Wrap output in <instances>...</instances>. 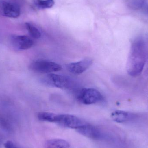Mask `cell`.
<instances>
[{"instance_id": "1", "label": "cell", "mask_w": 148, "mask_h": 148, "mask_svg": "<svg viewBox=\"0 0 148 148\" xmlns=\"http://www.w3.org/2000/svg\"><path fill=\"white\" fill-rule=\"evenodd\" d=\"M147 61L146 45L143 40L138 39L132 43L127 64L129 75L136 77L140 75Z\"/></svg>"}, {"instance_id": "2", "label": "cell", "mask_w": 148, "mask_h": 148, "mask_svg": "<svg viewBox=\"0 0 148 148\" xmlns=\"http://www.w3.org/2000/svg\"><path fill=\"white\" fill-rule=\"evenodd\" d=\"M42 82L48 86L61 89L69 88L72 85L70 78L57 74H48L43 77Z\"/></svg>"}, {"instance_id": "3", "label": "cell", "mask_w": 148, "mask_h": 148, "mask_svg": "<svg viewBox=\"0 0 148 148\" xmlns=\"http://www.w3.org/2000/svg\"><path fill=\"white\" fill-rule=\"evenodd\" d=\"M77 98L81 102L86 105L97 103L103 99L102 95L99 91L90 88L82 89L77 95Z\"/></svg>"}, {"instance_id": "4", "label": "cell", "mask_w": 148, "mask_h": 148, "mask_svg": "<svg viewBox=\"0 0 148 148\" xmlns=\"http://www.w3.org/2000/svg\"><path fill=\"white\" fill-rule=\"evenodd\" d=\"M30 68L32 71L40 73H49L60 71L61 66L53 62L36 60L31 63Z\"/></svg>"}, {"instance_id": "5", "label": "cell", "mask_w": 148, "mask_h": 148, "mask_svg": "<svg viewBox=\"0 0 148 148\" xmlns=\"http://www.w3.org/2000/svg\"><path fill=\"white\" fill-rule=\"evenodd\" d=\"M58 123L66 127L77 130L87 124L77 116L69 114L59 115Z\"/></svg>"}, {"instance_id": "6", "label": "cell", "mask_w": 148, "mask_h": 148, "mask_svg": "<svg viewBox=\"0 0 148 148\" xmlns=\"http://www.w3.org/2000/svg\"><path fill=\"white\" fill-rule=\"evenodd\" d=\"M0 11L3 15L9 18H16L21 14L18 4L5 1H0Z\"/></svg>"}, {"instance_id": "7", "label": "cell", "mask_w": 148, "mask_h": 148, "mask_svg": "<svg viewBox=\"0 0 148 148\" xmlns=\"http://www.w3.org/2000/svg\"><path fill=\"white\" fill-rule=\"evenodd\" d=\"M91 58H86L77 62L69 63L67 65V68L70 73L75 75H80L85 72L93 63Z\"/></svg>"}, {"instance_id": "8", "label": "cell", "mask_w": 148, "mask_h": 148, "mask_svg": "<svg viewBox=\"0 0 148 148\" xmlns=\"http://www.w3.org/2000/svg\"><path fill=\"white\" fill-rule=\"evenodd\" d=\"M12 43L19 50H27L34 45L33 40L27 36H14L12 37Z\"/></svg>"}, {"instance_id": "9", "label": "cell", "mask_w": 148, "mask_h": 148, "mask_svg": "<svg viewBox=\"0 0 148 148\" xmlns=\"http://www.w3.org/2000/svg\"><path fill=\"white\" fill-rule=\"evenodd\" d=\"M76 130L79 134L88 138L98 139L101 136V132L98 129L88 123Z\"/></svg>"}, {"instance_id": "10", "label": "cell", "mask_w": 148, "mask_h": 148, "mask_svg": "<svg viewBox=\"0 0 148 148\" xmlns=\"http://www.w3.org/2000/svg\"><path fill=\"white\" fill-rule=\"evenodd\" d=\"M135 116L134 114L123 110H116L111 114L112 120L119 123L129 121L133 120Z\"/></svg>"}, {"instance_id": "11", "label": "cell", "mask_w": 148, "mask_h": 148, "mask_svg": "<svg viewBox=\"0 0 148 148\" xmlns=\"http://www.w3.org/2000/svg\"><path fill=\"white\" fill-rule=\"evenodd\" d=\"M46 148H69L70 144L66 141L62 139H53L46 142Z\"/></svg>"}, {"instance_id": "12", "label": "cell", "mask_w": 148, "mask_h": 148, "mask_svg": "<svg viewBox=\"0 0 148 148\" xmlns=\"http://www.w3.org/2000/svg\"><path fill=\"white\" fill-rule=\"evenodd\" d=\"M59 115L49 112H40L38 114L37 117L40 121L49 122L57 123Z\"/></svg>"}, {"instance_id": "13", "label": "cell", "mask_w": 148, "mask_h": 148, "mask_svg": "<svg viewBox=\"0 0 148 148\" xmlns=\"http://www.w3.org/2000/svg\"><path fill=\"white\" fill-rule=\"evenodd\" d=\"M34 5L39 9L50 8L54 5V0H33Z\"/></svg>"}, {"instance_id": "14", "label": "cell", "mask_w": 148, "mask_h": 148, "mask_svg": "<svg viewBox=\"0 0 148 148\" xmlns=\"http://www.w3.org/2000/svg\"><path fill=\"white\" fill-rule=\"evenodd\" d=\"M25 26L29 34L33 38L36 39L40 38L41 34L40 30L36 27L29 23L28 22L25 23Z\"/></svg>"}, {"instance_id": "15", "label": "cell", "mask_w": 148, "mask_h": 148, "mask_svg": "<svg viewBox=\"0 0 148 148\" xmlns=\"http://www.w3.org/2000/svg\"><path fill=\"white\" fill-rule=\"evenodd\" d=\"M146 0H131L128 3V6L132 9L138 10L142 8L145 3Z\"/></svg>"}, {"instance_id": "16", "label": "cell", "mask_w": 148, "mask_h": 148, "mask_svg": "<svg viewBox=\"0 0 148 148\" xmlns=\"http://www.w3.org/2000/svg\"><path fill=\"white\" fill-rule=\"evenodd\" d=\"M5 148H19L16 145H15L12 142L8 141L4 144Z\"/></svg>"}, {"instance_id": "17", "label": "cell", "mask_w": 148, "mask_h": 148, "mask_svg": "<svg viewBox=\"0 0 148 148\" xmlns=\"http://www.w3.org/2000/svg\"><path fill=\"white\" fill-rule=\"evenodd\" d=\"M147 12L148 13V7H147Z\"/></svg>"}]
</instances>
